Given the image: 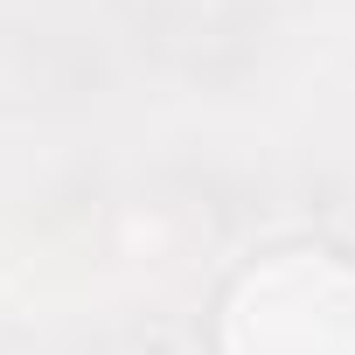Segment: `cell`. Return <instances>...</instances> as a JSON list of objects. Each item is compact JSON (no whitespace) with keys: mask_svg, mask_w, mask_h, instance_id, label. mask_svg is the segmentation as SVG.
Masks as SVG:
<instances>
[{"mask_svg":"<svg viewBox=\"0 0 355 355\" xmlns=\"http://www.w3.org/2000/svg\"><path fill=\"white\" fill-rule=\"evenodd\" d=\"M216 355H355V258L293 244L237 272Z\"/></svg>","mask_w":355,"mask_h":355,"instance_id":"6da1fadb","label":"cell"}]
</instances>
